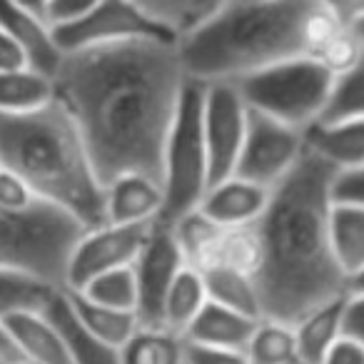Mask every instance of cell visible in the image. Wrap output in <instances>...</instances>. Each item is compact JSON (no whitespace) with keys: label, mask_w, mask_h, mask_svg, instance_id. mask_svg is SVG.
<instances>
[{"label":"cell","mask_w":364,"mask_h":364,"mask_svg":"<svg viewBox=\"0 0 364 364\" xmlns=\"http://www.w3.org/2000/svg\"><path fill=\"white\" fill-rule=\"evenodd\" d=\"M205 277L208 297L213 302L230 307L235 312L250 314V317H262V304L255 277L245 272H237L232 267H215L210 272H200Z\"/></svg>","instance_id":"27"},{"label":"cell","mask_w":364,"mask_h":364,"mask_svg":"<svg viewBox=\"0 0 364 364\" xmlns=\"http://www.w3.org/2000/svg\"><path fill=\"white\" fill-rule=\"evenodd\" d=\"M170 228L175 230V237L180 242L182 257H185L188 267L198 269V272H208V269L218 267V245L220 232H223L220 225L208 220L200 210H193Z\"/></svg>","instance_id":"24"},{"label":"cell","mask_w":364,"mask_h":364,"mask_svg":"<svg viewBox=\"0 0 364 364\" xmlns=\"http://www.w3.org/2000/svg\"><path fill=\"white\" fill-rule=\"evenodd\" d=\"M152 228H155V223H105L97 225V228H87L73 247L65 287L80 289L82 284H87L92 277L102 272L132 267L135 259L140 257Z\"/></svg>","instance_id":"11"},{"label":"cell","mask_w":364,"mask_h":364,"mask_svg":"<svg viewBox=\"0 0 364 364\" xmlns=\"http://www.w3.org/2000/svg\"><path fill=\"white\" fill-rule=\"evenodd\" d=\"M364 117V55L349 70L334 75L332 95L317 122H342Z\"/></svg>","instance_id":"31"},{"label":"cell","mask_w":364,"mask_h":364,"mask_svg":"<svg viewBox=\"0 0 364 364\" xmlns=\"http://www.w3.org/2000/svg\"><path fill=\"white\" fill-rule=\"evenodd\" d=\"M0 364H28L3 319H0Z\"/></svg>","instance_id":"42"},{"label":"cell","mask_w":364,"mask_h":364,"mask_svg":"<svg viewBox=\"0 0 364 364\" xmlns=\"http://www.w3.org/2000/svg\"><path fill=\"white\" fill-rule=\"evenodd\" d=\"M247 107L307 130L322 117L332 95L334 73L309 55L272 63L235 80Z\"/></svg>","instance_id":"7"},{"label":"cell","mask_w":364,"mask_h":364,"mask_svg":"<svg viewBox=\"0 0 364 364\" xmlns=\"http://www.w3.org/2000/svg\"><path fill=\"white\" fill-rule=\"evenodd\" d=\"M250 107L235 80L205 82V142L210 160V188L235 175L247 135Z\"/></svg>","instance_id":"10"},{"label":"cell","mask_w":364,"mask_h":364,"mask_svg":"<svg viewBox=\"0 0 364 364\" xmlns=\"http://www.w3.org/2000/svg\"><path fill=\"white\" fill-rule=\"evenodd\" d=\"M13 3H18V6L26 8V11L38 13V16H43L48 21V3H50V0H13ZM48 23H50V21H48Z\"/></svg>","instance_id":"43"},{"label":"cell","mask_w":364,"mask_h":364,"mask_svg":"<svg viewBox=\"0 0 364 364\" xmlns=\"http://www.w3.org/2000/svg\"><path fill=\"white\" fill-rule=\"evenodd\" d=\"M307 147L337 170L364 165V117L342 122H314L304 130Z\"/></svg>","instance_id":"20"},{"label":"cell","mask_w":364,"mask_h":364,"mask_svg":"<svg viewBox=\"0 0 364 364\" xmlns=\"http://www.w3.org/2000/svg\"><path fill=\"white\" fill-rule=\"evenodd\" d=\"M122 364H188V339L167 327L140 324L120 349Z\"/></svg>","instance_id":"22"},{"label":"cell","mask_w":364,"mask_h":364,"mask_svg":"<svg viewBox=\"0 0 364 364\" xmlns=\"http://www.w3.org/2000/svg\"><path fill=\"white\" fill-rule=\"evenodd\" d=\"M85 225L46 200L18 210L0 205V269L65 287L68 262Z\"/></svg>","instance_id":"5"},{"label":"cell","mask_w":364,"mask_h":364,"mask_svg":"<svg viewBox=\"0 0 364 364\" xmlns=\"http://www.w3.org/2000/svg\"><path fill=\"white\" fill-rule=\"evenodd\" d=\"M269 195H272L269 188H262L240 175H230L228 180L208 190L198 210L220 228H245V225H257V220L267 210Z\"/></svg>","instance_id":"14"},{"label":"cell","mask_w":364,"mask_h":364,"mask_svg":"<svg viewBox=\"0 0 364 364\" xmlns=\"http://www.w3.org/2000/svg\"><path fill=\"white\" fill-rule=\"evenodd\" d=\"M165 205L157 223L175 225L200 208L210 190V160L205 142V82L188 77L162 160Z\"/></svg>","instance_id":"6"},{"label":"cell","mask_w":364,"mask_h":364,"mask_svg":"<svg viewBox=\"0 0 364 364\" xmlns=\"http://www.w3.org/2000/svg\"><path fill=\"white\" fill-rule=\"evenodd\" d=\"M188 267L182 257L175 230L165 223H155L140 257L135 259L137 279V319L145 327H162V312L170 287L177 274Z\"/></svg>","instance_id":"12"},{"label":"cell","mask_w":364,"mask_h":364,"mask_svg":"<svg viewBox=\"0 0 364 364\" xmlns=\"http://www.w3.org/2000/svg\"><path fill=\"white\" fill-rule=\"evenodd\" d=\"M53 31L63 53L130 41H177L135 0H102L85 18Z\"/></svg>","instance_id":"9"},{"label":"cell","mask_w":364,"mask_h":364,"mask_svg":"<svg viewBox=\"0 0 364 364\" xmlns=\"http://www.w3.org/2000/svg\"><path fill=\"white\" fill-rule=\"evenodd\" d=\"M58 97L55 80L38 68L0 73V112H33Z\"/></svg>","instance_id":"21"},{"label":"cell","mask_w":364,"mask_h":364,"mask_svg":"<svg viewBox=\"0 0 364 364\" xmlns=\"http://www.w3.org/2000/svg\"><path fill=\"white\" fill-rule=\"evenodd\" d=\"M332 250L347 279L364 267V208L352 203H334L329 215Z\"/></svg>","instance_id":"23"},{"label":"cell","mask_w":364,"mask_h":364,"mask_svg":"<svg viewBox=\"0 0 364 364\" xmlns=\"http://www.w3.org/2000/svg\"><path fill=\"white\" fill-rule=\"evenodd\" d=\"M208 287L205 277L193 267H185L177 274L175 284L170 287V294L165 299V312H162V327L180 332L185 337L188 327L195 322L200 309L208 304Z\"/></svg>","instance_id":"26"},{"label":"cell","mask_w":364,"mask_h":364,"mask_svg":"<svg viewBox=\"0 0 364 364\" xmlns=\"http://www.w3.org/2000/svg\"><path fill=\"white\" fill-rule=\"evenodd\" d=\"M344 334L364 344V294H347V304H344Z\"/></svg>","instance_id":"40"},{"label":"cell","mask_w":364,"mask_h":364,"mask_svg":"<svg viewBox=\"0 0 364 364\" xmlns=\"http://www.w3.org/2000/svg\"><path fill=\"white\" fill-rule=\"evenodd\" d=\"M250 364H302L297 352L294 324L262 317L245 347Z\"/></svg>","instance_id":"28"},{"label":"cell","mask_w":364,"mask_h":364,"mask_svg":"<svg viewBox=\"0 0 364 364\" xmlns=\"http://www.w3.org/2000/svg\"><path fill=\"white\" fill-rule=\"evenodd\" d=\"M218 267H232L250 277H257L262 267V240L257 225L223 228L218 245Z\"/></svg>","instance_id":"30"},{"label":"cell","mask_w":364,"mask_h":364,"mask_svg":"<svg viewBox=\"0 0 364 364\" xmlns=\"http://www.w3.org/2000/svg\"><path fill=\"white\" fill-rule=\"evenodd\" d=\"M188 364H250L245 349L203 347L188 342Z\"/></svg>","instance_id":"37"},{"label":"cell","mask_w":364,"mask_h":364,"mask_svg":"<svg viewBox=\"0 0 364 364\" xmlns=\"http://www.w3.org/2000/svg\"><path fill=\"white\" fill-rule=\"evenodd\" d=\"M36 203H41V198L33 193L31 185H28L18 172L0 165V205L26 210V208H33Z\"/></svg>","instance_id":"34"},{"label":"cell","mask_w":364,"mask_h":364,"mask_svg":"<svg viewBox=\"0 0 364 364\" xmlns=\"http://www.w3.org/2000/svg\"><path fill=\"white\" fill-rule=\"evenodd\" d=\"M304 152H307L304 130L250 107L247 135L235 175L272 190L297 167Z\"/></svg>","instance_id":"8"},{"label":"cell","mask_w":364,"mask_h":364,"mask_svg":"<svg viewBox=\"0 0 364 364\" xmlns=\"http://www.w3.org/2000/svg\"><path fill=\"white\" fill-rule=\"evenodd\" d=\"M0 28L21 43L33 68L55 75L63 60V50L55 41V31L46 18L26 11L13 0H0Z\"/></svg>","instance_id":"16"},{"label":"cell","mask_w":364,"mask_h":364,"mask_svg":"<svg viewBox=\"0 0 364 364\" xmlns=\"http://www.w3.org/2000/svg\"><path fill=\"white\" fill-rule=\"evenodd\" d=\"M344 304L347 294L334 297L319 307L309 309L294 322L297 352L302 364H319L339 337H344Z\"/></svg>","instance_id":"19"},{"label":"cell","mask_w":364,"mask_h":364,"mask_svg":"<svg viewBox=\"0 0 364 364\" xmlns=\"http://www.w3.org/2000/svg\"><path fill=\"white\" fill-rule=\"evenodd\" d=\"M319 364H364V344L352 337H339Z\"/></svg>","instance_id":"38"},{"label":"cell","mask_w":364,"mask_h":364,"mask_svg":"<svg viewBox=\"0 0 364 364\" xmlns=\"http://www.w3.org/2000/svg\"><path fill=\"white\" fill-rule=\"evenodd\" d=\"M65 289L82 322H85L100 339L112 344V347L122 349V344L140 329V319H137L135 312L105 307V304H97V302H92V299H87L85 294L77 292V289H70V287H65Z\"/></svg>","instance_id":"25"},{"label":"cell","mask_w":364,"mask_h":364,"mask_svg":"<svg viewBox=\"0 0 364 364\" xmlns=\"http://www.w3.org/2000/svg\"><path fill=\"white\" fill-rule=\"evenodd\" d=\"M77 292H82L87 299H92L97 304L127 309V312L137 314V279L132 267H120L97 274L87 284H82Z\"/></svg>","instance_id":"33"},{"label":"cell","mask_w":364,"mask_h":364,"mask_svg":"<svg viewBox=\"0 0 364 364\" xmlns=\"http://www.w3.org/2000/svg\"><path fill=\"white\" fill-rule=\"evenodd\" d=\"M334 203H352L364 208V165L339 170L332 182Z\"/></svg>","instance_id":"35"},{"label":"cell","mask_w":364,"mask_h":364,"mask_svg":"<svg viewBox=\"0 0 364 364\" xmlns=\"http://www.w3.org/2000/svg\"><path fill=\"white\" fill-rule=\"evenodd\" d=\"M21 68H33L28 53L23 50V46L13 36H8L0 28V73L8 70H21Z\"/></svg>","instance_id":"39"},{"label":"cell","mask_w":364,"mask_h":364,"mask_svg":"<svg viewBox=\"0 0 364 364\" xmlns=\"http://www.w3.org/2000/svg\"><path fill=\"white\" fill-rule=\"evenodd\" d=\"M347 294H364V267L347 279Z\"/></svg>","instance_id":"44"},{"label":"cell","mask_w":364,"mask_h":364,"mask_svg":"<svg viewBox=\"0 0 364 364\" xmlns=\"http://www.w3.org/2000/svg\"><path fill=\"white\" fill-rule=\"evenodd\" d=\"M324 6L347 26H357L364 21V0H322Z\"/></svg>","instance_id":"41"},{"label":"cell","mask_w":364,"mask_h":364,"mask_svg":"<svg viewBox=\"0 0 364 364\" xmlns=\"http://www.w3.org/2000/svg\"><path fill=\"white\" fill-rule=\"evenodd\" d=\"M0 165L18 172L33 193L85 228L105 225V182L77 122L60 100L33 112H0Z\"/></svg>","instance_id":"3"},{"label":"cell","mask_w":364,"mask_h":364,"mask_svg":"<svg viewBox=\"0 0 364 364\" xmlns=\"http://www.w3.org/2000/svg\"><path fill=\"white\" fill-rule=\"evenodd\" d=\"M53 80L105 185L122 172H145L162 182L165 145L188 82L177 41L63 53Z\"/></svg>","instance_id":"1"},{"label":"cell","mask_w":364,"mask_h":364,"mask_svg":"<svg viewBox=\"0 0 364 364\" xmlns=\"http://www.w3.org/2000/svg\"><path fill=\"white\" fill-rule=\"evenodd\" d=\"M3 322L11 329L28 364H73L63 337L43 309H21L8 314Z\"/></svg>","instance_id":"18"},{"label":"cell","mask_w":364,"mask_h":364,"mask_svg":"<svg viewBox=\"0 0 364 364\" xmlns=\"http://www.w3.org/2000/svg\"><path fill=\"white\" fill-rule=\"evenodd\" d=\"M135 3L180 41L182 36H188L208 18H213L228 0H135Z\"/></svg>","instance_id":"29"},{"label":"cell","mask_w":364,"mask_h":364,"mask_svg":"<svg viewBox=\"0 0 364 364\" xmlns=\"http://www.w3.org/2000/svg\"><path fill=\"white\" fill-rule=\"evenodd\" d=\"M314 0H228L177 41L188 77L240 80L272 63L304 55V23Z\"/></svg>","instance_id":"4"},{"label":"cell","mask_w":364,"mask_h":364,"mask_svg":"<svg viewBox=\"0 0 364 364\" xmlns=\"http://www.w3.org/2000/svg\"><path fill=\"white\" fill-rule=\"evenodd\" d=\"M43 314L50 319L53 327L63 337V344H65L73 364H122L120 349L100 339L82 322L80 314L73 307L70 297H68L65 287L50 294V299L43 304Z\"/></svg>","instance_id":"15"},{"label":"cell","mask_w":364,"mask_h":364,"mask_svg":"<svg viewBox=\"0 0 364 364\" xmlns=\"http://www.w3.org/2000/svg\"><path fill=\"white\" fill-rule=\"evenodd\" d=\"M259 319L262 317H250V314L235 312L208 299V304L200 309L195 322L188 327L185 339L193 344H203V347L245 349Z\"/></svg>","instance_id":"17"},{"label":"cell","mask_w":364,"mask_h":364,"mask_svg":"<svg viewBox=\"0 0 364 364\" xmlns=\"http://www.w3.org/2000/svg\"><path fill=\"white\" fill-rule=\"evenodd\" d=\"M102 0H50L48 3V21L53 28L70 26V23L85 18L90 11H95Z\"/></svg>","instance_id":"36"},{"label":"cell","mask_w":364,"mask_h":364,"mask_svg":"<svg viewBox=\"0 0 364 364\" xmlns=\"http://www.w3.org/2000/svg\"><path fill=\"white\" fill-rule=\"evenodd\" d=\"M337 172L307 147L297 167L272 188L267 210L257 220L262 267L255 282L262 317L294 324L309 309L347 294V274L329 235Z\"/></svg>","instance_id":"2"},{"label":"cell","mask_w":364,"mask_h":364,"mask_svg":"<svg viewBox=\"0 0 364 364\" xmlns=\"http://www.w3.org/2000/svg\"><path fill=\"white\" fill-rule=\"evenodd\" d=\"M60 287L13 269H0V319L21 309H43L50 294Z\"/></svg>","instance_id":"32"},{"label":"cell","mask_w":364,"mask_h":364,"mask_svg":"<svg viewBox=\"0 0 364 364\" xmlns=\"http://www.w3.org/2000/svg\"><path fill=\"white\" fill-rule=\"evenodd\" d=\"M165 205L162 182L145 172H122L105 185V218L115 225L157 223Z\"/></svg>","instance_id":"13"},{"label":"cell","mask_w":364,"mask_h":364,"mask_svg":"<svg viewBox=\"0 0 364 364\" xmlns=\"http://www.w3.org/2000/svg\"><path fill=\"white\" fill-rule=\"evenodd\" d=\"M354 33H357L359 43H362V48H364V21H362V23H357V26H354Z\"/></svg>","instance_id":"45"}]
</instances>
